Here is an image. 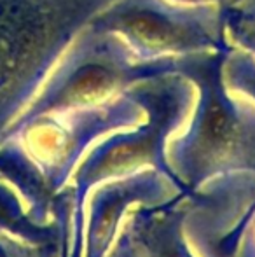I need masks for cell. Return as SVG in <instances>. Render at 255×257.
Segmentation results:
<instances>
[{
  "label": "cell",
  "mask_w": 255,
  "mask_h": 257,
  "mask_svg": "<svg viewBox=\"0 0 255 257\" xmlns=\"http://www.w3.org/2000/svg\"><path fill=\"white\" fill-rule=\"evenodd\" d=\"M166 158L194 201L203 200L201 191L215 180L255 177V114L210 91L187 132L170 144Z\"/></svg>",
  "instance_id": "cell-1"
},
{
  "label": "cell",
  "mask_w": 255,
  "mask_h": 257,
  "mask_svg": "<svg viewBox=\"0 0 255 257\" xmlns=\"http://www.w3.org/2000/svg\"><path fill=\"white\" fill-rule=\"evenodd\" d=\"M136 119L138 114L129 105L86 112L63 124H49L32 132L25 140V151L41 168L53 193L58 194L100 137L126 128Z\"/></svg>",
  "instance_id": "cell-2"
},
{
  "label": "cell",
  "mask_w": 255,
  "mask_h": 257,
  "mask_svg": "<svg viewBox=\"0 0 255 257\" xmlns=\"http://www.w3.org/2000/svg\"><path fill=\"white\" fill-rule=\"evenodd\" d=\"M177 193V187L152 168L96 186L86 200L82 257H105L135 206L164 203Z\"/></svg>",
  "instance_id": "cell-3"
},
{
  "label": "cell",
  "mask_w": 255,
  "mask_h": 257,
  "mask_svg": "<svg viewBox=\"0 0 255 257\" xmlns=\"http://www.w3.org/2000/svg\"><path fill=\"white\" fill-rule=\"evenodd\" d=\"M187 196L177 193L159 205L135 206L126 215L131 240L140 257H196L185 234Z\"/></svg>",
  "instance_id": "cell-4"
},
{
  "label": "cell",
  "mask_w": 255,
  "mask_h": 257,
  "mask_svg": "<svg viewBox=\"0 0 255 257\" xmlns=\"http://www.w3.org/2000/svg\"><path fill=\"white\" fill-rule=\"evenodd\" d=\"M0 231L42 248H56L67 257L70 215L62 213L51 222H39L11 184L0 179Z\"/></svg>",
  "instance_id": "cell-5"
},
{
  "label": "cell",
  "mask_w": 255,
  "mask_h": 257,
  "mask_svg": "<svg viewBox=\"0 0 255 257\" xmlns=\"http://www.w3.org/2000/svg\"><path fill=\"white\" fill-rule=\"evenodd\" d=\"M217 257H255V198L245 206L234 226L220 236Z\"/></svg>",
  "instance_id": "cell-6"
},
{
  "label": "cell",
  "mask_w": 255,
  "mask_h": 257,
  "mask_svg": "<svg viewBox=\"0 0 255 257\" xmlns=\"http://www.w3.org/2000/svg\"><path fill=\"white\" fill-rule=\"evenodd\" d=\"M0 257H65L56 248H42L0 231Z\"/></svg>",
  "instance_id": "cell-7"
},
{
  "label": "cell",
  "mask_w": 255,
  "mask_h": 257,
  "mask_svg": "<svg viewBox=\"0 0 255 257\" xmlns=\"http://www.w3.org/2000/svg\"><path fill=\"white\" fill-rule=\"evenodd\" d=\"M105 257H140L138 252H136L135 243H133V240H131V234H129L124 222H123V226H121V231H119V234H117L116 241H114V245L110 247L109 254Z\"/></svg>",
  "instance_id": "cell-8"
}]
</instances>
